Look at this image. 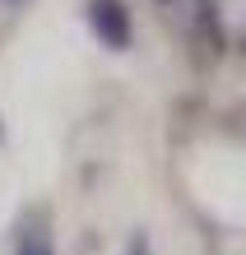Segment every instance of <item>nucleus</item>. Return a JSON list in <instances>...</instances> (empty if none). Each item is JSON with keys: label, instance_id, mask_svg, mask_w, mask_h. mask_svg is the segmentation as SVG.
Masks as SVG:
<instances>
[{"label": "nucleus", "instance_id": "f257e3e1", "mask_svg": "<svg viewBox=\"0 0 246 255\" xmlns=\"http://www.w3.org/2000/svg\"><path fill=\"white\" fill-rule=\"evenodd\" d=\"M14 255H56V251H51V237H47V228H42V223H37V228H33V223H23Z\"/></svg>", "mask_w": 246, "mask_h": 255}]
</instances>
